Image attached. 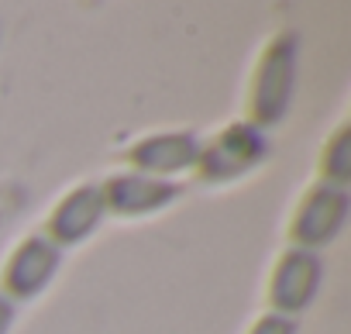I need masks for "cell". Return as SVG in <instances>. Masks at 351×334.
<instances>
[{"label":"cell","mask_w":351,"mask_h":334,"mask_svg":"<svg viewBox=\"0 0 351 334\" xmlns=\"http://www.w3.org/2000/svg\"><path fill=\"white\" fill-rule=\"evenodd\" d=\"M344 214H348V197H344V190H341V187H320V190L306 200V207L300 211V217H296V224H293V235H296V241H303V245H324V241H330V238L341 231Z\"/></svg>","instance_id":"cell-1"},{"label":"cell","mask_w":351,"mask_h":334,"mask_svg":"<svg viewBox=\"0 0 351 334\" xmlns=\"http://www.w3.org/2000/svg\"><path fill=\"white\" fill-rule=\"evenodd\" d=\"M320 283V262L310 252H289L272 279V300L282 310H303Z\"/></svg>","instance_id":"cell-2"},{"label":"cell","mask_w":351,"mask_h":334,"mask_svg":"<svg viewBox=\"0 0 351 334\" xmlns=\"http://www.w3.org/2000/svg\"><path fill=\"white\" fill-rule=\"evenodd\" d=\"M59 265V252L49 238H32L28 245H21L11 259V269H8V286L18 293V296H35L56 272Z\"/></svg>","instance_id":"cell-3"},{"label":"cell","mask_w":351,"mask_h":334,"mask_svg":"<svg viewBox=\"0 0 351 334\" xmlns=\"http://www.w3.org/2000/svg\"><path fill=\"white\" fill-rule=\"evenodd\" d=\"M289 86H293V45L282 42L269 52L262 80H258V117L262 121H276L282 117L286 104H289Z\"/></svg>","instance_id":"cell-4"},{"label":"cell","mask_w":351,"mask_h":334,"mask_svg":"<svg viewBox=\"0 0 351 334\" xmlns=\"http://www.w3.org/2000/svg\"><path fill=\"white\" fill-rule=\"evenodd\" d=\"M172 197H176L172 183L145 180V176H117L104 190V204L114 207L117 214H145V211H155V207L169 204Z\"/></svg>","instance_id":"cell-5"},{"label":"cell","mask_w":351,"mask_h":334,"mask_svg":"<svg viewBox=\"0 0 351 334\" xmlns=\"http://www.w3.org/2000/svg\"><path fill=\"white\" fill-rule=\"evenodd\" d=\"M104 207H107L104 204V190H97V187L76 190L56 211V217H52V238H59V241H80V238H86L97 228Z\"/></svg>","instance_id":"cell-6"},{"label":"cell","mask_w":351,"mask_h":334,"mask_svg":"<svg viewBox=\"0 0 351 334\" xmlns=\"http://www.w3.org/2000/svg\"><path fill=\"white\" fill-rule=\"evenodd\" d=\"M197 141L190 134H158L134 148V162L152 173H176L197 162Z\"/></svg>","instance_id":"cell-7"},{"label":"cell","mask_w":351,"mask_h":334,"mask_svg":"<svg viewBox=\"0 0 351 334\" xmlns=\"http://www.w3.org/2000/svg\"><path fill=\"white\" fill-rule=\"evenodd\" d=\"M258 152H262V141H258L248 128H234L231 134H224V138H221V145H217V148H210V152H207V173H214L217 165L228 158V162H231V165H228V176H231V173L245 169V165H248Z\"/></svg>","instance_id":"cell-8"},{"label":"cell","mask_w":351,"mask_h":334,"mask_svg":"<svg viewBox=\"0 0 351 334\" xmlns=\"http://www.w3.org/2000/svg\"><path fill=\"white\" fill-rule=\"evenodd\" d=\"M344 148H348V131L337 138L334 155H330V176H334V183H344L348 180V155H344Z\"/></svg>","instance_id":"cell-9"},{"label":"cell","mask_w":351,"mask_h":334,"mask_svg":"<svg viewBox=\"0 0 351 334\" xmlns=\"http://www.w3.org/2000/svg\"><path fill=\"white\" fill-rule=\"evenodd\" d=\"M252 334H296V324L286 317H265V320H258V327Z\"/></svg>","instance_id":"cell-10"},{"label":"cell","mask_w":351,"mask_h":334,"mask_svg":"<svg viewBox=\"0 0 351 334\" xmlns=\"http://www.w3.org/2000/svg\"><path fill=\"white\" fill-rule=\"evenodd\" d=\"M11 320H14V307H11L8 296H0V334L11 327Z\"/></svg>","instance_id":"cell-11"}]
</instances>
